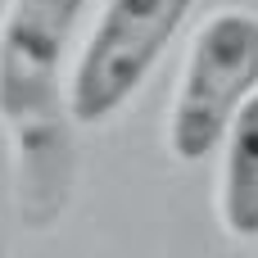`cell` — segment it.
I'll return each mask as SVG.
<instances>
[{"label": "cell", "instance_id": "2", "mask_svg": "<svg viewBox=\"0 0 258 258\" xmlns=\"http://www.w3.org/2000/svg\"><path fill=\"white\" fill-rule=\"evenodd\" d=\"M195 0H104L63 91L77 127L109 122L150 77L168 41L181 32Z\"/></svg>", "mask_w": 258, "mask_h": 258}, {"label": "cell", "instance_id": "3", "mask_svg": "<svg viewBox=\"0 0 258 258\" xmlns=\"http://www.w3.org/2000/svg\"><path fill=\"white\" fill-rule=\"evenodd\" d=\"M86 0H9L5 27H0V118L9 127L18 163L27 159L32 181H36V150L50 145L54 154L63 150L59 141V118H54V73L59 54L68 45V32Z\"/></svg>", "mask_w": 258, "mask_h": 258}, {"label": "cell", "instance_id": "1", "mask_svg": "<svg viewBox=\"0 0 258 258\" xmlns=\"http://www.w3.org/2000/svg\"><path fill=\"white\" fill-rule=\"evenodd\" d=\"M258 91V14L213 9L190 41L168 109V150L181 163L218 154L231 118Z\"/></svg>", "mask_w": 258, "mask_h": 258}, {"label": "cell", "instance_id": "4", "mask_svg": "<svg viewBox=\"0 0 258 258\" xmlns=\"http://www.w3.org/2000/svg\"><path fill=\"white\" fill-rule=\"evenodd\" d=\"M218 218L231 240H258V91L240 104L222 136Z\"/></svg>", "mask_w": 258, "mask_h": 258}]
</instances>
